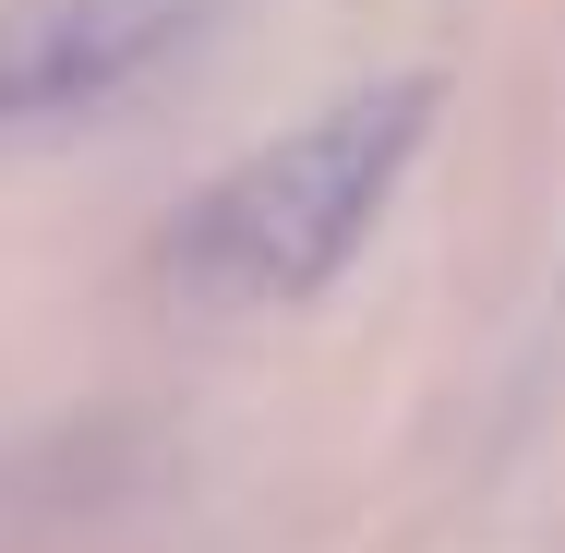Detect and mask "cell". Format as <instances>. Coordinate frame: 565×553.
Returning <instances> with one entry per match:
<instances>
[{
  "label": "cell",
  "instance_id": "obj_2",
  "mask_svg": "<svg viewBox=\"0 0 565 553\" xmlns=\"http://www.w3.org/2000/svg\"><path fill=\"white\" fill-rule=\"evenodd\" d=\"M205 0H0V145L73 132L193 49Z\"/></svg>",
  "mask_w": 565,
  "mask_h": 553
},
{
  "label": "cell",
  "instance_id": "obj_1",
  "mask_svg": "<svg viewBox=\"0 0 565 553\" xmlns=\"http://www.w3.org/2000/svg\"><path fill=\"white\" fill-rule=\"evenodd\" d=\"M446 109L434 73H373L338 85L313 120H289L277 145H253L241 169H217L193 193V217L169 228V277L217 313H289L373 241V217L397 205L422 132Z\"/></svg>",
  "mask_w": 565,
  "mask_h": 553
}]
</instances>
